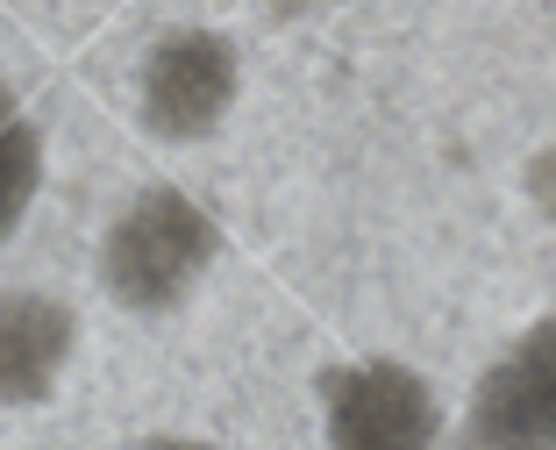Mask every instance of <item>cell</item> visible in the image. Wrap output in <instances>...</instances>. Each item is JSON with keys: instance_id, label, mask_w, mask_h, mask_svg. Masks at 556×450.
Wrapping results in <instances>:
<instances>
[{"instance_id": "obj_1", "label": "cell", "mask_w": 556, "mask_h": 450, "mask_svg": "<svg viewBox=\"0 0 556 450\" xmlns=\"http://www.w3.org/2000/svg\"><path fill=\"white\" fill-rule=\"evenodd\" d=\"M222 265V222L207 200H193L186 186H136L115 215L100 222L93 243V286L108 293V308L136 322L179 315L186 300L214 279Z\"/></svg>"}, {"instance_id": "obj_2", "label": "cell", "mask_w": 556, "mask_h": 450, "mask_svg": "<svg viewBox=\"0 0 556 450\" xmlns=\"http://www.w3.org/2000/svg\"><path fill=\"white\" fill-rule=\"evenodd\" d=\"M314 422L321 450H450L457 408L421 365L393 350H357L314 379Z\"/></svg>"}, {"instance_id": "obj_3", "label": "cell", "mask_w": 556, "mask_h": 450, "mask_svg": "<svg viewBox=\"0 0 556 450\" xmlns=\"http://www.w3.org/2000/svg\"><path fill=\"white\" fill-rule=\"evenodd\" d=\"M243 108V50L214 22H172L136 58V129L164 150H193Z\"/></svg>"}, {"instance_id": "obj_4", "label": "cell", "mask_w": 556, "mask_h": 450, "mask_svg": "<svg viewBox=\"0 0 556 450\" xmlns=\"http://www.w3.org/2000/svg\"><path fill=\"white\" fill-rule=\"evenodd\" d=\"M450 450H556V308L485 358L457 408Z\"/></svg>"}, {"instance_id": "obj_5", "label": "cell", "mask_w": 556, "mask_h": 450, "mask_svg": "<svg viewBox=\"0 0 556 450\" xmlns=\"http://www.w3.org/2000/svg\"><path fill=\"white\" fill-rule=\"evenodd\" d=\"M79 308L50 286H0V408L29 415L50 408L79 365Z\"/></svg>"}, {"instance_id": "obj_6", "label": "cell", "mask_w": 556, "mask_h": 450, "mask_svg": "<svg viewBox=\"0 0 556 450\" xmlns=\"http://www.w3.org/2000/svg\"><path fill=\"white\" fill-rule=\"evenodd\" d=\"M43 179H50L43 129H36V115H29V100H22V86L0 72V243H15L22 222L36 215Z\"/></svg>"}, {"instance_id": "obj_7", "label": "cell", "mask_w": 556, "mask_h": 450, "mask_svg": "<svg viewBox=\"0 0 556 450\" xmlns=\"http://www.w3.org/2000/svg\"><path fill=\"white\" fill-rule=\"evenodd\" d=\"M122 450H222L214 436H179V429H164V436H136V443H122Z\"/></svg>"}]
</instances>
